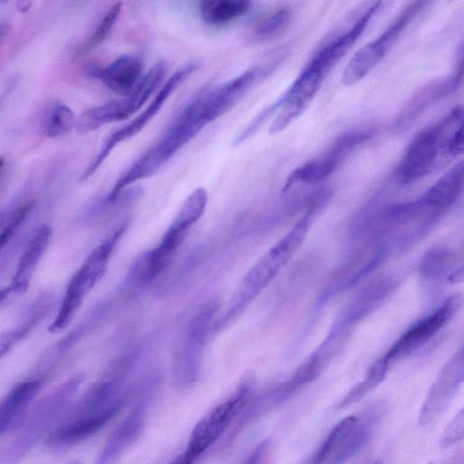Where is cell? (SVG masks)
<instances>
[{"label": "cell", "mask_w": 464, "mask_h": 464, "mask_svg": "<svg viewBox=\"0 0 464 464\" xmlns=\"http://www.w3.org/2000/svg\"><path fill=\"white\" fill-rule=\"evenodd\" d=\"M372 464H383L382 461L380 460H376L375 462H373Z\"/></svg>", "instance_id": "d590c367"}, {"label": "cell", "mask_w": 464, "mask_h": 464, "mask_svg": "<svg viewBox=\"0 0 464 464\" xmlns=\"http://www.w3.org/2000/svg\"><path fill=\"white\" fill-rule=\"evenodd\" d=\"M208 199L204 188H198L188 195L160 243L135 259L129 270L126 284L131 286L146 284L164 270L190 227L203 216Z\"/></svg>", "instance_id": "277c9868"}, {"label": "cell", "mask_w": 464, "mask_h": 464, "mask_svg": "<svg viewBox=\"0 0 464 464\" xmlns=\"http://www.w3.org/2000/svg\"><path fill=\"white\" fill-rule=\"evenodd\" d=\"M292 11L280 7L263 17L253 29V35L258 40H268L281 34L290 24Z\"/></svg>", "instance_id": "484cf974"}, {"label": "cell", "mask_w": 464, "mask_h": 464, "mask_svg": "<svg viewBox=\"0 0 464 464\" xmlns=\"http://www.w3.org/2000/svg\"><path fill=\"white\" fill-rule=\"evenodd\" d=\"M166 69L164 61L158 62L142 76L129 95L84 111L76 121L77 130L86 133L128 119L143 106L159 87L165 76Z\"/></svg>", "instance_id": "8fae6325"}, {"label": "cell", "mask_w": 464, "mask_h": 464, "mask_svg": "<svg viewBox=\"0 0 464 464\" xmlns=\"http://www.w3.org/2000/svg\"><path fill=\"white\" fill-rule=\"evenodd\" d=\"M125 219L86 257L70 279L60 309L48 331L57 334L68 326L72 317L94 286L106 274L111 256L128 228Z\"/></svg>", "instance_id": "52a82bcc"}, {"label": "cell", "mask_w": 464, "mask_h": 464, "mask_svg": "<svg viewBox=\"0 0 464 464\" xmlns=\"http://www.w3.org/2000/svg\"><path fill=\"white\" fill-rule=\"evenodd\" d=\"M312 212H307L250 267L229 299L224 314L215 321L213 330L222 331L237 321L295 254L308 232Z\"/></svg>", "instance_id": "3957f363"}, {"label": "cell", "mask_w": 464, "mask_h": 464, "mask_svg": "<svg viewBox=\"0 0 464 464\" xmlns=\"http://www.w3.org/2000/svg\"><path fill=\"white\" fill-rule=\"evenodd\" d=\"M85 379L76 374L42 397L19 421V427L5 449L3 464H16L34 447L52 423L72 401Z\"/></svg>", "instance_id": "8992f818"}, {"label": "cell", "mask_w": 464, "mask_h": 464, "mask_svg": "<svg viewBox=\"0 0 464 464\" xmlns=\"http://www.w3.org/2000/svg\"><path fill=\"white\" fill-rule=\"evenodd\" d=\"M29 214V209L24 206H19L11 215L8 223L0 232V251L10 240L14 231L24 222Z\"/></svg>", "instance_id": "1f68e13d"}, {"label": "cell", "mask_w": 464, "mask_h": 464, "mask_svg": "<svg viewBox=\"0 0 464 464\" xmlns=\"http://www.w3.org/2000/svg\"><path fill=\"white\" fill-rule=\"evenodd\" d=\"M462 107L457 106L439 121L420 131L408 145L397 167V181L410 185L450 160L448 140L462 124Z\"/></svg>", "instance_id": "5b68a950"}, {"label": "cell", "mask_w": 464, "mask_h": 464, "mask_svg": "<svg viewBox=\"0 0 464 464\" xmlns=\"http://www.w3.org/2000/svg\"><path fill=\"white\" fill-rule=\"evenodd\" d=\"M76 123L72 110L66 104L57 102L51 109L44 125V134L55 138L67 133Z\"/></svg>", "instance_id": "4316f807"}, {"label": "cell", "mask_w": 464, "mask_h": 464, "mask_svg": "<svg viewBox=\"0 0 464 464\" xmlns=\"http://www.w3.org/2000/svg\"><path fill=\"white\" fill-rule=\"evenodd\" d=\"M141 60L134 55L124 54L113 60L104 68H92L90 73L102 81L112 92L121 97L129 95L142 78Z\"/></svg>", "instance_id": "d6986e66"}, {"label": "cell", "mask_w": 464, "mask_h": 464, "mask_svg": "<svg viewBox=\"0 0 464 464\" xmlns=\"http://www.w3.org/2000/svg\"><path fill=\"white\" fill-rule=\"evenodd\" d=\"M429 464H432V463H429Z\"/></svg>", "instance_id": "74e56055"}, {"label": "cell", "mask_w": 464, "mask_h": 464, "mask_svg": "<svg viewBox=\"0 0 464 464\" xmlns=\"http://www.w3.org/2000/svg\"><path fill=\"white\" fill-rule=\"evenodd\" d=\"M51 237L52 229L47 225H43L34 233L24 250L8 285L12 294H23L28 289L36 266L50 244Z\"/></svg>", "instance_id": "44dd1931"}, {"label": "cell", "mask_w": 464, "mask_h": 464, "mask_svg": "<svg viewBox=\"0 0 464 464\" xmlns=\"http://www.w3.org/2000/svg\"><path fill=\"white\" fill-rule=\"evenodd\" d=\"M221 115L207 92L191 101L163 136L117 179L104 199L112 203L127 188L157 173L182 147Z\"/></svg>", "instance_id": "6da1fadb"}, {"label": "cell", "mask_w": 464, "mask_h": 464, "mask_svg": "<svg viewBox=\"0 0 464 464\" xmlns=\"http://www.w3.org/2000/svg\"><path fill=\"white\" fill-rule=\"evenodd\" d=\"M4 165H5V159L0 157V173H1V170L3 169V168H4Z\"/></svg>", "instance_id": "e575fe53"}, {"label": "cell", "mask_w": 464, "mask_h": 464, "mask_svg": "<svg viewBox=\"0 0 464 464\" xmlns=\"http://www.w3.org/2000/svg\"><path fill=\"white\" fill-rule=\"evenodd\" d=\"M44 314L36 312L30 319L13 330L0 334V358L12 350L42 319Z\"/></svg>", "instance_id": "f546056e"}, {"label": "cell", "mask_w": 464, "mask_h": 464, "mask_svg": "<svg viewBox=\"0 0 464 464\" xmlns=\"http://www.w3.org/2000/svg\"><path fill=\"white\" fill-rule=\"evenodd\" d=\"M463 376L464 361L460 351L444 365L430 388L419 413L420 426H430L443 414L461 385Z\"/></svg>", "instance_id": "ac0fdd59"}, {"label": "cell", "mask_w": 464, "mask_h": 464, "mask_svg": "<svg viewBox=\"0 0 464 464\" xmlns=\"http://www.w3.org/2000/svg\"><path fill=\"white\" fill-rule=\"evenodd\" d=\"M451 254L444 247H434L423 256L420 265V274L425 278L441 276L448 269Z\"/></svg>", "instance_id": "83f0119b"}, {"label": "cell", "mask_w": 464, "mask_h": 464, "mask_svg": "<svg viewBox=\"0 0 464 464\" xmlns=\"http://www.w3.org/2000/svg\"><path fill=\"white\" fill-rule=\"evenodd\" d=\"M252 5L246 0H206L199 4V14L207 24L222 26L246 14Z\"/></svg>", "instance_id": "cb8c5ba5"}, {"label": "cell", "mask_w": 464, "mask_h": 464, "mask_svg": "<svg viewBox=\"0 0 464 464\" xmlns=\"http://www.w3.org/2000/svg\"><path fill=\"white\" fill-rule=\"evenodd\" d=\"M146 402L140 401L111 432L95 464H114L140 437L145 424Z\"/></svg>", "instance_id": "ffe728a7"}, {"label": "cell", "mask_w": 464, "mask_h": 464, "mask_svg": "<svg viewBox=\"0 0 464 464\" xmlns=\"http://www.w3.org/2000/svg\"><path fill=\"white\" fill-rule=\"evenodd\" d=\"M373 432L366 420L350 415L340 420L317 450L311 464H342L360 451Z\"/></svg>", "instance_id": "5bb4252c"}, {"label": "cell", "mask_w": 464, "mask_h": 464, "mask_svg": "<svg viewBox=\"0 0 464 464\" xmlns=\"http://www.w3.org/2000/svg\"><path fill=\"white\" fill-rule=\"evenodd\" d=\"M425 2L408 5L374 40L360 48L347 63L342 75L344 85H353L363 79L383 59L404 28L423 8Z\"/></svg>", "instance_id": "4fadbf2b"}, {"label": "cell", "mask_w": 464, "mask_h": 464, "mask_svg": "<svg viewBox=\"0 0 464 464\" xmlns=\"http://www.w3.org/2000/svg\"><path fill=\"white\" fill-rule=\"evenodd\" d=\"M10 295L12 292L8 285L0 290V306Z\"/></svg>", "instance_id": "836d02e7"}, {"label": "cell", "mask_w": 464, "mask_h": 464, "mask_svg": "<svg viewBox=\"0 0 464 464\" xmlns=\"http://www.w3.org/2000/svg\"><path fill=\"white\" fill-rule=\"evenodd\" d=\"M199 68L198 63H190L179 70L165 82L151 102L131 121L111 133L102 143L100 150L81 177L84 181L91 178L106 160L118 144L132 138L157 115L166 101L191 74Z\"/></svg>", "instance_id": "7c38bea8"}, {"label": "cell", "mask_w": 464, "mask_h": 464, "mask_svg": "<svg viewBox=\"0 0 464 464\" xmlns=\"http://www.w3.org/2000/svg\"><path fill=\"white\" fill-rule=\"evenodd\" d=\"M462 75L460 61L452 73L431 80L420 87L397 114L392 125L393 130L401 133L409 130L427 110L459 88Z\"/></svg>", "instance_id": "2e32d148"}, {"label": "cell", "mask_w": 464, "mask_h": 464, "mask_svg": "<svg viewBox=\"0 0 464 464\" xmlns=\"http://www.w3.org/2000/svg\"><path fill=\"white\" fill-rule=\"evenodd\" d=\"M333 68L327 59L317 51L286 92L256 114V120L264 124L280 109L269 132L276 134L285 130L307 108Z\"/></svg>", "instance_id": "ba28073f"}, {"label": "cell", "mask_w": 464, "mask_h": 464, "mask_svg": "<svg viewBox=\"0 0 464 464\" xmlns=\"http://www.w3.org/2000/svg\"><path fill=\"white\" fill-rule=\"evenodd\" d=\"M371 130H351L340 135L325 152L295 169L287 177L284 190L298 183L321 181L334 173L346 156L372 136Z\"/></svg>", "instance_id": "9a60e30c"}, {"label": "cell", "mask_w": 464, "mask_h": 464, "mask_svg": "<svg viewBox=\"0 0 464 464\" xmlns=\"http://www.w3.org/2000/svg\"><path fill=\"white\" fill-rule=\"evenodd\" d=\"M42 387L39 380L24 381L14 385L0 401V437L24 417Z\"/></svg>", "instance_id": "7402d4cb"}, {"label": "cell", "mask_w": 464, "mask_h": 464, "mask_svg": "<svg viewBox=\"0 0 464 464\" xmlns=\"http://www.w3.org/2000/svg\"><path fill=\"white\" fill-rule=\"evenodd\" d=\"M463 279V270L462 267H460L459 270L453 272L449 276V282L450 283H459L461 282Z\"/></svg>", "instance_id": "d6a6232c"}, {"label": "cell", "mask_w": 464, "mask_h": 464, "mask_svg": "<svg viewBox=\"0 0 464 464\" xmlns=\"http://www.w3.org/2000/svg\"><path fill=\"white\" fill-rule=\"evenodd\" d=\"M462 188L463 162L459 161L440 178L420 199L430 209H445L458 199Z\"/></svg>", "instance_id": "603a6c76"}, {"label": "cell", "mask_w": 464, "mask_h": 464, "mask_svg": "<svg viewBox=\"0 0 464 464\" xmlns=\"http://www.w3.org/2000/svg\"><path fill=\"white\" fill-rule=\"evenodd\" d=\"M464 436V410L461 409L450 420L440 439V447L446 450L459 442Z\"/></svg>", "instance_id": "4dcf8cb0"}, {"label": "cell", "mask_w": 464, "mask_h": 464, "mask_svg": "<svg viewBox=\"0 0 464 464\" xmlns=\"http://www.w3.org/2000/svg\"><path fill=\"white\" fill-rule=\"evenodd\" d=\"M3 33V28L0 26V35L2 34Z\"/></svg>", "instance_id": "8d00e7d4"}, {"label": "cell", "mask_w": 464, "mask_h": 464, "mask_svg": "<svg viewBox=\"0 0 464 464\" xmlns=\"http://www.w3.org/2000/svg\"><path fill=\"white\" fill-rule=\"evenodd\" d=\"M390 364L382 357L368 370L362 381L356 383L335 405L342 410L358 402L374 390L385 378Z\"/></svg>", "instance_id": "d4e9b609"}, {"label": "cell", "mask_w": 464, "mask_h": 464, "mask_svg": "<svg viewBox=\"0 0 464 464\" xmlns=\"http://www.w3.org/2000/svg\"><path fill=\"white\" fill-rule=\"evenodd\" d=\"M218 308L216 299L205 302L184 330L173 362V382L179 389L191 387L199 377L204 351Z\"/></svg>", "instance_id": "9c48e42d"}, {"label": "cell", "mask_w": 464, "mask_h": 464, "mask_svg": "<svg viewBox=\"0 0 464 464\" xmlns=\"http://www.w3.org/2000/svg\"><path fill=\"white\" fill-rule=\"evenodd\" d=\"M122 8V3L112 5L103 15L92 34L83 44V52H90L101 45L110 35Z\"/></svg>", "instance_id": "f1b7e54d"}, {"label": "cell", "mask_w": 464, "mask_h": 464, "mask_svg": "<svg viewBox=\"0 0 464 464\" xmlns=\"http://www.w3.org/2000/svg\"><path fill=\"white\" fill-rule=\"evenodd\" d=\"M130 393V388L109 377L93 383L52 430L47 445L66 449L94 435L121 411Z\"/></svg>", "instance_id": "7a4b0ae2"}, {"label": "cell", "mask_w": 464, "mask_h": 464, "mask_svg": "<svg viewBox=\"0 0 464 464\" xmlns=\"http://www.w3.org/2000/svg\"><path fill=\"white\" fill-rule=\"evenodd\" d=\"M255 391V382L248 375L224 401L209 410L195 425L184 452L197 461L224 434L236 417L242 412Z\"/></svg>", "instance_id": "30bf717a"}, {"label": "cell", "mask_w": 464, "mask_h": 464, "mask_svg": "<svg viewBox=\"0 0 464 464\" xmlns=\"http://www.w3.org/2000/svg\"><path fill=\"white\" fill-rule=\"evenodd\" d=\"M461 305L458 295L448 298L435 312L415 323L388 350L382 358L391 364L425 344L450 321Z\"/></svg>", "instance_id": "e0dca14e"}]
</instances>
